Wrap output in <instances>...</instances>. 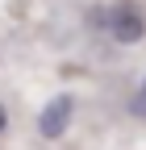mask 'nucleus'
<instances>
[{
    "instance_id": "obj_1",
    "label": "nucleus",
    "mask_w": 146,
    "mask_h": 150,
    "mask_svg": "<svg viewBox=\"0 0 146 150\" xmlns=\"http://www.w3.org/2000/svg\"><path fill=\"white\" fill-rule=\"evenodd\" d=\"M108 29H113V38H117V42L134 46L138 38L146 33V21H142V13H138L134 4H117L113 13H108Z\"/></svg>"
},
{
    "instance_id": "obj_2",
    "label": "nucleus",
    "mask_w": 146,
    "mask_h": 150,
    "mask_svg": "<svg viewBox=\"0 0 146 150\" xmlns=\"http://www.w3.org/2000/svg\"><path fill=\"white\" fill-rule=\"evenodd\" d=\"M71 108H75L71 96H54V100L42 108V117H38L42 138H63V129H67V121H71Z\"/></svg>"
},
{
    "instance_id": "obj_3",
    "label": "nucleus",
    "mask_w": 146,
    "mask_h": 150,
    "mask_svg": "<svg viewBox=\"0 0 146 150\" xmlns=\"http://www.w3.org/2000/svg\"><path fill=\"white\" fill-rule=\"evenodd\" d=\"M4 125H9V117H4V108H0V129H4Z\"/></svg>"
}]
</instances>
